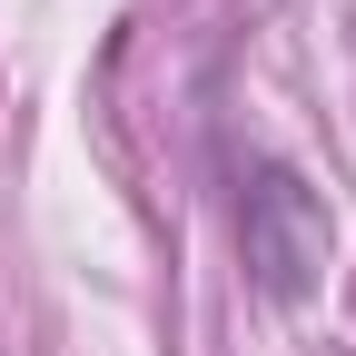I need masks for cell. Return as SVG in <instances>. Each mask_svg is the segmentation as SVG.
Masks as SVG:
<instances>
[{
    "mask_svg": "<svg viewBox=\"0 0 356 356\" xmlns=\"http://www.w3.org/2000/svg\"><path fill=\"white\" fill-rule=\"evenodd\" d=\"M238 257H248V287L277 297V307H307L337 257V218L327 198L307 188L287 159H257L248 188H238Z\"/></svg>",
    "mask_w": 356,
    "mask_h": 356,
    "instance_id": "obj_1",
    "label": "cell"
}]
</instances>
